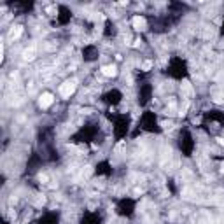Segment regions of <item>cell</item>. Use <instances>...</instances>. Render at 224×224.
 <instances>
[{
	"label": "cell",
	"mask_w": 224,
	"mask_h": 224,
	"mask_svg": "<svg viewBox=\"0 0 224 224\" xmlns=\"http://www.w3.org/2000/svg\"><path fill=\"white\" fill-rule=\"evenodd\" d=\"M131 25H133V28H135V30H144L145 28V19L142 16H135V18L131 19Z\"/></svg>",
	"instance_id": "3957f363"
},
{
	"label": "cell",
	"mask_w": 224,
	"mask_h": 224,
	"mask_svg": "<svg viewBox=\"0 0 224 224\" xmlns=\"http://www.w3.org/2000/svg\"><path fill=\"white\" fill-rule=\"evenodd\" d=\"M21 32H23V28H21V26H12V28H11V32H9V39H11V40L18 39V37L21 35Z\"/></svg>",
	"instance_id": "5b68a950"
},
{
	"label": "cell",
	"mask_w": 224,
	"mask_h": 224,
	"mask_svg": "<svg viewBox=\"0 0 224 224\" xmlns=\"http://www.w3.org/2000/svg\"><path fill=\"white\" fill-rule=\"evenodd\" d=\"M182 88H184V91H186V93H191V86H189V82H184V86H182Z\"/></svg>",
	"instance_id": "ba28073f"
},
{
	"label": "cell",
	"mask_w": 224,
	"mask_h": 224,
	"mask_svg": "<svg viewBox=\"0 0 224 224\" xmlns=\"http://www.w3.org/2000/svg\"><path fill=\"white\" fill-rule=\"evenodd\" d=\"M133 46H135V48H139V46H140V39H135V42H133Z\"/></svg>",
	"instance_id": "9c48e42d"
},
{
	"label": "cell",
	"mask_w": 224,
	"mask_h": 224,
	"mask_svg": "<svg viewBox=\"0 0 224 224\" xmlns=\"http://www.w3.org/2000/svg\"><path fill=\"white\" fill-rule=\"evenodd\" d=\"M102 74L105 77H114L117 74V68H116V65H105V67H102Z\"/></svg>",
	"instance_id": "277c9868"
},
{
	"label": "cell",
	"mask_w": 224,
	"mask_h": 224,
	"mask_svg": "<svg viewBox=\"0 0 224 224\" xmlns=\"http://www.w3.org/2000/svg\"><path fill=\"white\" fill-rule=\"evenodd\" d=\"M75 91V81H67L60 86V95L63 98H70V95Z\"/></svg>",
	"instance_id": "6da1fadb"
},
{
	"label": "cell",
	"mask_w": 224,
	"mask_h": 224,
	"mask_svg": "<svg viewBox=\"0 0 224 224\" xmlns=\"http://www.w3.org/2000/svg\"><path fill=\"white\" fill-rule=\"evenodd\" d=\"M53 100H54V98H53L51 93H42V95H40V100H39V105H40L42 109H48V107L53 103Z\"/></svg>",
	"instance_id": "7a4b0ae2"
},
{
	"label": "cell",
	"mask_w": 224,
	"mask_h": 224,
	"mask_svg": "<svg viewBox=\"0 0 224 224\" xmlns=\"http://www.w3.org/2000/svg\"><path fill=\"white\" fill-rule=\"evenodd\" d=\"M23 58H25L26 61H32V60L35 58V48H30V49H26V51L23 53Z\"/></svg>",
	"instance_id": "8992f818"
},
{
	"label": "cell",
	"mask_w": 224,
	"mask_h": 224,
	"mask_svg": "<svg viewBox=\"0 0 224 224\" xmlns=\"http://www.w3.org/2000/svg\"><path fill=\"white\" fill-rule=\"evenodd\" d=\"M151 67H152V61H144V65H142V68H144V70H149Z\"/></svg>",
	"instance_id": "52a82bcc"
},
{
	"label": "cell",
	"mask_w": 224,
	"mask_h": 224,
	"mask_svg": "<svg viewBox=\"0 0 224 224\" xmlns=\"http://www.w3.org/2000/svg\"><path fill=\"white\" fill-rule=\"evenodd\" d=\"M217 142H219L221 145H224V139H217Z\"/></svg>",
	"instance_id": "30bf717a"
}]
</instances>
